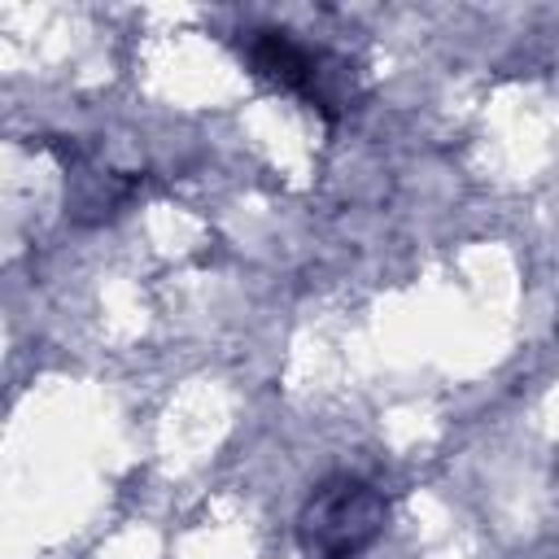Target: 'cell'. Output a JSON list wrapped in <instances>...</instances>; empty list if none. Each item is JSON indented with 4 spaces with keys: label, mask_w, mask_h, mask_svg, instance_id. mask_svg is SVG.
<instances>
[{
    "label": "cell",
    "mask_w": 559,
    "mask_h": 559,
    "mask_svg": "<svg viewBox=\"0 0 559 559\" xmlns=\"http://www.w3.org/2000/svg\"><path fill=\"white\" fill-rule=\"evenodd\" d=\"M384 520L389 502L376 485L358 476H332L306 498L297 515V542L310 559H354L384 533Z\"/></svg>",
    "instance_id": "cell-2"
},
{
    "label": "cell",
    "mask_w": 559,
    "mask_h": 559,
    "mask_svg": "<svg viewBox=\"0 0 559 559\" xmlns=\"http://www.w3.org/2000/svg\"><path fill=\"white\" fill-rule=\"evenodd\" d=\"M249 70L266 83H275L280 92L306 100L310 109H319L323 118H336L345 109H354V66L328 48H314L306 39H297L284 26H262L249 31L240 44Z\"/></svg>",
    "instance_id": "cell-1"
}]
</instances>
